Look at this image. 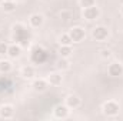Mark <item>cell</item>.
Here are the masks:
<instances>
[{
	"mask_svg": "<svg viewBox=\"0 0 123 121\" xmlns=\"http://www.w3.org/2000/svg\"><path fill=\"white\" fill-rule=\"evenodd\" d=\"M1 7L6 13H12L16 10V0H3Z\"/></svg>",
	"mask_w": 123,
	"mask_h": 121,
	"instance_id": "e0dca14e",
	"label": "cell"
},
{
	"mask_svg": "<svg viewBox=\"0 0 123 121\" xmlns=\"http://www.w3.org/2000/svg\"><path fill=\"white\" fill-rule=\"evenodd\" d=\"M57 67H59L60 70H69V68H70V63H69L67 59H63V57H62L60 61L57 63Z\"/></svg>",
	"mask_w": 123,
	"mask_h": 121,
	"instance_id": "ffe728a7",
	"label": "cell"
},
{
	"mask_svg": "<svg viewBox=\"0 0 123 121\" xmlns=\"http://www.w3.org/2000/svg\"><path fill=\"white\" fill-rule=\"evenodd\" d=\"M102 111L106 117H116L120 111V104L115 100H107L102 105Z\"/></svg>",
	"mask_w": 123,
	"mask_h": 121,
	"instance_id": "7a4b0ae2",
	"label": "cell"
},
{
	"mask_svg": "<svg viewBox=\"0 0 123 121\" xmlns=\"http://www.w3.org/2000/svg\"><path fill=\"white\" fill-rule=\"evenodd\" d=\"M59 54H60V57H63V59H69V57L73 54V49H72V46H60V49H59Z\"/></svg>",
	"mask_w": 123,
	"mask_h": 121,
	"instance_id": "ac0fdd59",
	"label": "cell"
},
{
	"mask_svg": "<svg viewBox=\"0 0 123 121\" xmlns=\"http://www.w3.org/2000/svg\"><path fill=\"white\" fill-rule=\"evenodd\" d=\"M59 44L60 46H72L73 44V40L69 36V33H63L59 36Z\"/></svg>",
	"mask_w": 123,
	"mask_h": 121,
	"instance_id": "d6986e66",
	"label": "cell"
},
{
	"mask_svg": "<svg viewBox=\"0 0 123 121\" xmlns=\"http://www.w3.org/2000/svg\"><path fill=\"white\" fill-rule=\"evenodd\" d=\"M12 30H13V38H14L16 43H19L20 46L27 44V43L30 41V33H29V30H27L22 23L13 24Z\"/></svg>",
	"mask_w": 123,
	"mask_h": 121,
	"instance_id": "6da1fadb",
	"label": "cell"
},
{
	"mask_svg": "<svg viewBox=\"0 0 123 121\" xmlns=\"http://www.w3.org/2000/svg\"><path fill=\"white\" fill-rule=\"evenodd\" d=\"M30 60L36 64H40L46 60V51L42 46H34L31 49V53H30Z\"/></svg>",
	"mask_w": 123,
	"mask_h": 121,
	"instance_id": "5b68a950",
	"label": "cell"
},
{
	"mask_svg": "<svg viewBox=\"0 0 123 121\" xmlns=\"http://www.w3.org/2000/svg\"><path fill=\"white\" fill-rule=\"evenodd\" d=\"M12 68H13V64L10 60H6V59L0 60V74H7L12 71Z\"/></svg>",
	"mask_w": 123,
	"mask_h": 121,
	"instance_id": "2e32d148",
	"label": "cell"
},
{
	"mask_svg": "<svg viewBox=\"0 0 123 121\" xmlns=\"http://www.w3.org/2000/svg\"><path fill=\"white\" fill-rule=\"evenodd\" d=\"M107 74L110 77H122L123 76V64L120 61H113L107 66Z\"/></svg>",
	"mask_w": 123,
	"mask_h": 121,
	"instance_id": "52a82bcc",
	"label": "cell"
},
{
	"mask_svg": "<svg viewBox=\"0 0 123 121\" xmlns=\"http://www.w3.org/2000/svg\"><path fill=\"white\" fill-rule=\"evenodd\" d=\"M109 29L105 26H96L92 30V37L96 41H106L109 38Z\"/></svg>",
	"mask_w": 123,
	"mask_h": 121,
	"instance_id": "8992f818",
	"label": "cell"
},
{
	"mask_svg": "<svg viewBox=\"0 0 123 121\" xmlns=\"http://www.w3.org/2000/svg\"><path fill=\"white\" fill-rule=\"evenodd\" d=\"M79 4L80 7H90V6H94L96 4V0H79Z\"/></svg>",
	"mask_w": 123,
	"mask_h": 121,
	"instance_id": "44dd1931",
	"label": "cell"
},
{
	"mask_svg": "<svg viewBox=\"0 0 123 121\" xmlns=\"http://www.w3.org/2000/svg\"><path fill=\"white\" fill-rule=\"evenodd\" d=\"M80 98L76 95V94H69L66 98H64V104L70 108V110H76L79 105H80Z\"/></svg>",
	"mask_w": 123,
	"mask_h": 121,
	"instance_id": "8fae6325",
	"label": "cell"
},
{
	"mask_svg": "<svg viewBox=\"0 0 123 121\" xmlns=\"http://www.w3.org/2000/svg\"><path fill=\"white\" fill-rule=\"evenodd\" d=\"M69 113H70V108L66 104H59L53 108V116L57 120H66L69 117Z\"/></svg>",
	"mask_w": 123,
	"mask_h": 121,
	"instance_id": "ba28073f",
	"label": "cell"
},
{
	"mask_svg": "<svg viewBox=\"0 0 123 121\" xmlns=\"http://www.w3.org/2000/svg\"><path fill=\"white\" fill-rule=\"evenodd\" d=\"M43 23H44L43 14H40V13H33V14L29 16V26H30L31 29H39V27L43 26Z\"/></svg>",
	"mask_w": 123,
	"mask_h": 121,
	"instance_id": "9c48e42d",
	"label": "cell"
},
{
	"mask_svg": "<svg viewBox=\"0 0 123 121\" xmlns=\"http://www.w3.org/2000/svg\"><path fill=\"white\" fill-rule=\"evenodd\" d=\"M82 16L87 22H94V20H97L100 17V10H99V7L96 4L94 6H90V7H85Z\"/></svg>",
	"mask_w": 123,
	"mask_h": 121,
	"instance_id": "277c9868",
	"label": "cell"
},
{
	"mask_svg": "<svg viewBox=\"0 0 123 121\" xmlns=\"http://www.w3.org/2000/svg\"><path fill=\"white\" fill-rule=\"evenodd\" d=\"M7 50H9V44L4 41H0V56L7 54Z\"/></svg>",
	"mask_w": 123,
	"mask_h": 121,
	"instance_id": "7402d4cb",
	"label": "cell"
},
{
	"mask_svg": "<svg viewBox=\"0 0 123 121\" xmlns=\"http://www.w3.org/2000/svg\"><path fill=\"white\" fill-rule=\"evenodd\" d=\"M120 14H122V16H123V4H122V6H120Z\"/></svg>",
	"mask_w": 123,
	"mask_h": 121,
	"instance_id": "d4e9b609",
	"label": "cell"
},
{
	"mask_svg": "<svg viewBox=\"0 0 123 121\" xmlns=\"http://www.w3.org/2000/svg\"><path fill=\"white\" fill-rule=\"evenodd\" d=\"M60 17L64 20V22H69V20L73 17V14H72V11H66V10H64V11L60 13Z\"/></svg>",
	"mask_w": 123,
	"mask_h": 121,
	"instance_id": "603a6c76",
	"label": "cell"
},
{
	"mask_svg": "<svg viewBox=\"0 0 123 121\" xmlns=\"http://www.w3.org/2000/svg\"><path fill=\"white\" fill-rule=\"evenodd\" d=\"M20 74H22V77H23V78L30 80V78H33V77L36 76V70H34V67H33V66H25V67H22Z\"/></svg>",
	"mask_w": 123,
	"mask_h": 121,
	"instance_id": "9a60e30c",
	"label": "cell"
},
{
	"mask_svg": "<svg viewBox=\"0 0 123 121\" xmlns=\"http://www.w3.org/2000/svg\"><path fill=\"white\" fill-rule=\"evenodd\" d=\"M7 56L10 59H19L22 56V46L19 43L14 44H9V50H7Z\"/></svg>",
	"mask_w": 123,
	"mask_h": 121,
	"instance_id": "4fadbf2b",
	"label": "cell"
},
{
	"mask_svg": "<svg viewBox=\"0 0 123 121\" xmlns=\"http://www.w3.org/2000/svg\"><path fill=\"white\" fill-rule=\"evenodd\" d=\"M14 116V107L12 104H3L0 105V117L4 120H9Z\"/></svg>",
	"mask_w": 123,
	"mask_h": 121,
	"instance_id": "7c38bea8",
	"label": "cell"
},
{
	"mask_svg": "<svg viewBox=\"0 0 123 121\" xmlns=\"http://www.w3.org/2000/svg\"><path fill=\"white\" fill-rule=\"evenodd\" d=\"M69 36L72 37L73 43H82L86 37V30L82 27V26H73L70 30L67 31Z\"/></svg>",
	"mask_w": 123,
	"mask_h": 121,
	"instance_id": "3957f363",
	"label": "cell"
},
{
	"mask_svg": "<svg viewBox=\"0 0 123 121\" xmlns=\"http://www.w3.org/2000/svg\"><path fill=\"white\" fill-rule=\"evenodd\" d=\"M47 87H49L47 78H34L31 83V88L36 93H43V91L47 90Z\"/></svg>",
	"mask_w": 123,
	"mask_h": 121,
	"instance_id": "30bf717a",
	"label": "cell"
},
{
	"mask_svg": "<svg viewBox=\"0 0 123 121\" xmlns=\"http://www.w3.org/2000/svg\"><path fill=\"white\" fill-rule=\"evenodd\" d=\"M110 56H112V51H110L109 49H103V50L100 51V57H102V59H109Z\"/></svg>",
	"mask_w": 123,
	"mask_h": 121,
	"instance_id": "cb8c5ba5",
	"label": "cell"
},
{
	"mask_svg": "<svg viewBox=\"0 0 123 121\" xmlns=\"http://www.w3.org/2000/svg\"><path fill=\"white\" fill-rule=\"evenodd\" d=\"M47 81H49V84L50 86H55V87H57V86H60L62 83H63V76H62L60 73H50L47 77Z\"/></svg>",
	"mask_w": 123,
	"mask_h": 121,
	"instance_id": "5bb4252c",
	"label": "cell"
}]
</instances>
